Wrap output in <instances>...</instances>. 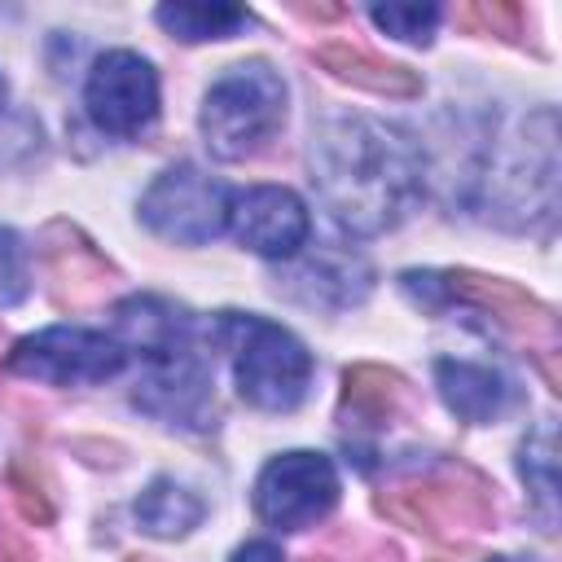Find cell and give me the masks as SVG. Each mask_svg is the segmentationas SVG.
Wrapping results in <instances>:
<instances>
[{
	"instance_id": "cell-2",
	"label": "cell",
	"mask_w": 562,
	"mask_h": 562,
	"mask_svg": "<svg viewBox=\"0 0 562 562\" xmlns=\"http://www.w3.org/2000/svg\"><path fill=\"white\" fill-rule=\"evenodd\" d=\"M211 338L228 351L233 378H237V391L246 404H255L263 413H290L303 404L307 382H312V356L290 329H281L263 316L220 312Z\"/></svg>"
},
{
	"instance_id": "cell-26",
	"label": "cell",
	"mask_w": 562,
	"mask_h": 562,
	"mask_svg": "<svg viewBox=\"0 0 562 562\" xmlns=\"http://www.w3.org/2000/svg\"><path fill=\"white\" fill-rule=\"evenodd\" d=\"M0 562H35V553H31L18 536H4V540H0Z\"/></svg>"
},
{
	"instance_id": "cell-21",
	"label": "cell",
	"mask_w": 562,
	"mask_h": 562,
	"mask_svg": "<svg viewBox=\"0 0 562 562\" xmlns=\"http://www.w3.org/2000/svg\"><path fill=\"white\" fill-rule=\"evenodd\" d=\"M369 18L395 35V40H408V44H430V31L439 22V4H373Z\"/></svg>"
},
{
	"instance_id": "cell-8",
	"label": "cell",
	"mask_w": 562,
	"mask_h": 562,
	"mask_svg": "<svg viewBox=\"0 0 562 562\" xmlns=\"http://www.w3.org/2000/svg\"><path fill=\"white\" fill-rule=\"evenodd\" d=\"M127 351L97 329H75V325H53L31 338H22L9 351V369L35 382L53 386H83V382H105L123 369Z\"/></svg>"
},
{
	"instance_id": "cell-19",
	"label": "cell",
	"mask_w": 562,
	"mask_h": 562,
	"mask_svg": "<svg viewBox=\"0 0 562 562\" xmlns=\"http://www.w3.org/2000/svg\"><path fill=\"white\" fill-rule=\"evenodd\" d=\"M158 26L184 44H198V40H228L233 31H241L250 18L246 9L237 4H162L158 13Z\"/></svg>"
},
{
	"instance_id": "cell-28",
	"label": "cell",
	"mask_w": 562,
	"mask_h": 562,
	"mask_svg": "<svg viewBox=\"0 0 562 562\" xmlns=\"http://www.w3.org/2000/svg\"><path fill=\"white\" fill-rule=\"evenodd\" d=\"M492 562H522V558H492Z\"/></svg>"
},
{
	"instance_id": "cell-13",
	"label": "cell",
	"mask_w": 562,
	"mask_h": 562,
	"mask_svg": "<svg viewBox=\"0 0 562 562\" xmlns=\"http://www.w3.org/2000/svg\"><path fill=\"white\" fill-rule=\"evenodd\" d=\"M417 413V395L404 373L386 364H351L342 373V422L360 430L400 426Z\"/></svg>"
},
{
	"instance_id": "cell-4",
	"label": "cell",
	"mask_w": 562,
	"mask_h": 562,
	"mask_svg": "<svg viewBox=\"0 0 562 562\" xmlns=\"http://www.w3.org/2000/svg\"><path fill=\"white\" fill-rule=\"evenodd\" d=\"M378 509L400 527L426 531L435 540H461L496 527V496L474 470H430L422 479L395 483L378 496Z\"/></svg>"
},
{
	"instance_id": "cell-3",
	"label": "cell",
	"mask_w": 562,
	"mask_h": 562,
	"mask_svg": "<svg viewBox=\"0 0 562 562\" xmlns=\"http://www.w3.org/2000/svg\"><path fill=\"white\" fill-rule=\"evenodd\" d=\"M285 119V83L268 61L228 66L202 101V136L215 158H250L263 149Z\"/></svg>"
},
{
	"instance_id": "cell-14",
	"label": "cell",
	"mask_w": 562,
	"mask_h": 562,
	"mask_svg": "<svg viewBox=\"0 0 562 562\" xmlns=\"http://www.w3.org/2000/svg\"><path fill=\"white\" fill-rule=\"evenodd\" d=\"M114 342L123 351L132 347V351L149 356L154 364H162V360L189 351V316L158 294L123 299L114 307Z\"/></svg>"
},
{
	"instance_id": "cell-29",
	"label": "cell",
	"mask_w": 562,
	"mask_h": 562,
	"mask_svg": "<svg viewBox=\"0 0 562 562\" xmlns=\"http://www.w3.org/2000/svg\"><path fill=\"white\" fill-rule=\"evenodd\" d=\"M0 347H4V329H0Z\"/></svg>"
},
{
	"instance_id": "cell-11",
	"label": "cell",
	"mask_w": 562,
	"mask_h": 562,
	"mask_svg": "<svg viewBox=\"0 0 562 562\" xmlns=\"http://www.w3.org/2000/svg\"><path fill=\"white\" fill-rule=\"evenodd\" d=\"M228 228L241 246L268 259H290L307 241V206L281 184H255L228 198Z\"/></svg>"
},
{
	"instance_id": "cell-1",
	"label": "cell",
	"mask_w": 562,
	"mask_h": 562,
	"mask_svg": "<svg viewBox=\"0 0 562 562\" xmlns=\"http://www.w3.org/2000/svg\"><path fill=\"white\" fill-rule=\"evenodd\" d=\"M312 184L347 233L373 237L413 211L422 158L404 132L364 114H342L312 136Z\"/></svg>"
},
{
	"instance_id": "cell-17",
	"label": "cell",
	"mask_w": 562,
	"mask_h": 562,
	"mask_svg": "<svg viewBox=\"0 0 562 562\" xmlns=\"http://www.w3.org/2000/svg\"><path fill=\"white\" fill-rule=\"evenodd\" d=\"M316 61L334 79H342L351 88H364V92H378V97H417L422 92V79L408 66L382 61L369 48H356V44H321L316 48Z\"/></svg>"
},
{
	"instance_id": "cell-9",
	"label": "cell",
	"mask_w": 562,
	"mask_h": 562,
	"mask_svg": "<svg viewBox=\"0 0 562 562\" xmlns=\"http://www.w3.org/2000/svg\"><path fill=\"white\" fill-rule=\"evenodd\" d=\"M88 119L110 136H140L158 119V75L145 57L114 48L101 53L83 88Z\"/></svg>"
},
{
	"instance_id": "cell-23",
	"label": "cell",
	"mask_w": 562,
	"mask_h": 562,
	"mask_svg": "<svg viewBox=\"0 0 562 562\" xmlns=\"http://www.w3.org/2000/svg\"><path fill=\"white\" fill-rule=\"evenodd\" d=\"M31 290V272H26V246L13 228H0V307L22 303Z\"/></svg>"
},
{
	"instance_id": "cell-24",
	"label": "cell",
	"mask_w": 562,
	"mask_h": 562,
	"mask_svg": "<svg viewBox=\"0 0 562 562\" xmlns=\"http://www.w3.org/2000/svg\"><path fill=\"white\" fill-rule=\"evenodd\" d=\"M13 501H18V509H22L31 522H48V518H53V509H48L44 492H40L35 483H26L18 470H13Z\"/></svg>"
},
{
	"instance_id": "cell-12",
	"label": "cell",
	"mask_w": 562,
	"mask_h": 562,
	"mask_svg": "<svg viewBox=\"0 0 562 562\" xmlns=\"http://www.w3.org/2000/svg\"><path fill=\"white\" fill-rule=\"evenodd\" d=\"M136 404L149 408L154 417H167L171 426H206L215 417V382L211 373L193 360V351L162 360L136 391Z\"/></svg>"
},
{
	"instance_id": "cell-25",
	"label": "cell",
	"mask_w": 562,
	"mask_h": 562,
	"mask_svg": "<svg viewBox=\"0 0 562 562\" xmlns=\"http://www.w3.org/2000/svg\"><path fill=\"white\" fill-rule=\"evenodd\" d=\"M233 562H285V558H281V549L272 540H250V544H241L233 553Z\"/></svg>"
},
{
	"instance_id": "cell-7",
	"label": "cell",
	"mask_w": 562,
	"mask_h": 562,
	"mask_svg": "<svg viewBox=\"0 0 562 562\" xmlns=\"http://www.w3.org/2000/svg\"><path fill=\"white\" fill-rule=\"evenodd\" d=\"M338 505V474L325 452H281L255 483V514L277 531L316 527Z\"/></svg>"
},
{
	"instance_id": "cell-18",
	"label": "cell",
	"mask_w": 562,
	"mask_h": 562,
	"mask_svg": "<svg viewBox=\"0 0 562 562\" xmlns=\"http://www.w3.org/2000/svg\"><path fill=\"white\" fill-rule=\"evenodd\" d=\"M136 522L158 540H176L202 522V501L189 487H180L176 479H154L136 496Z\"/></svg>"
},
{
	"instance_id": "cell-15",
	"label": "cell",
	"mask_w": 562,
	"mask_h": 562,
	"mask_svg": "<svg viewBox=\"0 0 562 562\" xmlns=\"http://www.w3.org/2000/svg\"><path fill=\"white\" fill-rule=\"evenodd\" d=\"M435 382H439V395L443 404L470 422V426H487V422H501L514 404H518V391L505 373L487 369V364H470V360H435Z\"/></svg>"
},
{
	"instance_id": "cell-10",
	"label": "cell",
	"mask_w": 562,
	"mask_h": 562,
	"mask_svg": "<svg viewBox=\"0 0 562 562\" xmlns=\"http://www.w3.org/2000/svg\"><path fill=\"white\" fill-rule=\"evenodd\" d=\"M35 263H40V277L48 285L53 303L66 307V312L97 307L119 285V268L66 220L44 224V233L35 241Z\"/></svg>"
},
{
	"instance_id": "cell-6",
	"label": "cell",
	"mask_w": 562,
	"mask_h": 562,
	"mask_svg": "<svg viewBox=\"0 0 562 562\" xmlns=\"http://www.w3.org/2000/svg\"><path fill=\"white\" fill-rule=\"evenodd\" d=\"M140 220L167 241L202 246L228 224V193L193 162L167 167L140 198Z\"/></svg>"
},
{
	"instance_id": "cell-22",
	"label": "cell",
	"mask_w": 562,
	"mask_h": 562,
	"mask_svg": "<svg viewBox=\"0 0 562 562\" xmlns=\"http://www.w3.org/2000/svg\"><path fill=\"white\" fill-rule=\"evenodd\" d=\"M457 22L465 31H479V35H501V40H518L522 31V9L518 4H501V0H479V4H461L457 9Z\"/></svg>"
},
{
	"instance_id": "cell-27",
	"label": "cell",
	"mask_w": 562,
	"mask_h": 562,
	"mask_svg": "<svg viewBox=\"0 0 562 562\" xmlns=\"http://www.w3.org/2000/svg\"><path fill=\"white\" fill-rule=\"evenodd\" d=\"M4 97H9V83H4V75H0V110H4Z\"/></svg>"
},
{
	"instance_id": "cell-20",
	"label": "cell",
	"mask_w": 562,
	"mask_h": 562,
	"mask_svg": "<svg viewBox=\"0 0 562 562\" xmlns=\"http://www.w3.org/2000/svg\"><path fill=\"white\" fill-rule=\"evenodd\" d=\"M518 470L527 479V487L536 492V501L544 509H553V492H558V435H553V422L544 417L518 448Z\"/></svg>"
},
{
	"instance_id": "cell-5",
	"label": "cell",
	"mask_w": 562,
	"mask_h": 562,
	"mask_svg": "<svg viewBox=\"0 0 562 562\" xmlns=\"http://www.w3.org/2000/svg\"><path fill=\"white\" fill-rule=\"evenodd\" d=\"M404 290L408 294H443L457 303H470L479 312H487L501 329H509L522 342H544L553 347L558 321L553 307H544L536 294H527L522 285L505 281V277H487L474 268H452V272H404Z\"/></svg>"
},
{
	"instance_id": "cell-16",
	"label": "cell",
	"mask_w": 562,
	"mask_h": 562,
	"mask_svg": "<svg viewBox=\"0 0 562 562\" xmlns=\"http://www.w3.org/2000/svg\"><path fill=\"white\" fill-rule=\"evenodd\" d=\"M285 290L303 303H321V307H347L360 303L369 294V268L356 255H334V250H316L312 259L294 263V272L285 277Z\"/></svg>"
}]
</instances>
